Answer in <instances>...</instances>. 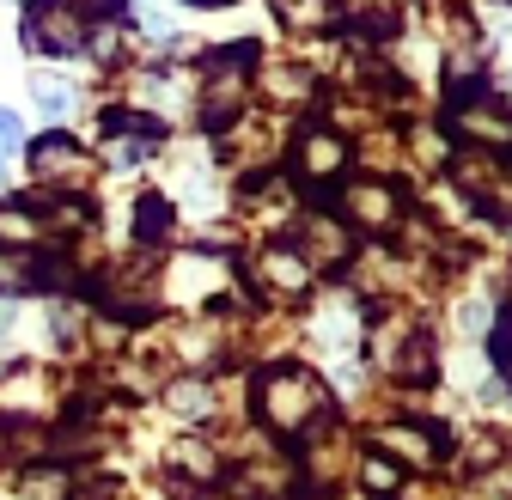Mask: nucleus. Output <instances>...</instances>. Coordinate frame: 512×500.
I'll use <instances>...</instances> for the list:
<instances>
[{
	"mask_svg": "<svg viewBox=\"0 0 512 500\" xmlns=\"http://www.w3.org/2000/svg\"><path fill=\"white\" fill-rule=\"evenodd\" d=\"M256 409H263V421L281 440H305V433H317L330 421V391L299 366H269L256 379Z\"/></svg>",
	"mask_w": 512,
	"mask_h": 500,
	"instance_id": "f257e3e1",
	"label": "nucleus"
},
{
	"mask_svg": "<svg viewBox=\"0 0 512 500\" xmlns=\"http://www.w3.org/2000/svg\"><path fill=\"white\" fill-rule=\"evenodd\" d=\"M25 49H37V55H80L86 49V13L68 7V0H43V7L25 19Z\"/></svg>",
	"mask_w": 512,
	"mask_h": 500,
	"instance_id": "f03ea898",
	"label": "nucleus"
},
{
	"mask_svg": "<svg viewBox=\"0 0 512 500\" xmlns=\"http://www.w3.org/2000/svg\"><path fill=\"white\" fill-rule=\"evenodd\" d=\"M80 171H86V147L74 135L49 129V135L31 141V177H43V183H80Z\"/></svg>",
	"mask_w": 512,
	"mask_h": 500,
	"instance_id": "7ed1b4c3",
	"label": "nucleus"
},
{
	"mask_svg": "<svg viewBox=\"0 0 512 500\" xmlns=\"http://www.w3.org/2000/svg\"><path fill=\"white\" fill-rule=\"evenodd\" d=\"M342 165H348L342 135H330V129H305L299 135V171L305 177H342Z\"/></svg>",
	"mask_w": 512,
	"mask_h": 500,
	"instance_id": "20e7f679",
	"label": "nucleus"
},
{
	"mask_svg": "<svg viewBox=\"0 0 512 500\" xmlns=\"http://www.w3.org/2000/svg\"><path fill=\"white\" fill-rule=\"evenodd\" d=\"M348 214L360 226H384L397 214V190H391V183H354V190H348Z\"/></svg>",
	"mask_w": 512,
	"mask_h": 500,
	"instance_id": "39448f33",
	"label": "nucleus"
},
{
	"mask_svg": "<svg viewBox=\"0 0 512 500\" xmlns=\"http://www.w3.org/2000/svg\"><path fill=\"white\" fill-rule=\"evenodd\" d=\"M299 244H305V250H299L305 263H311V257L324 263V257H342V250H348V232L330 226V220H305V226H299Z\"/></svg>",
	"mask_w": 512,
	"mask_h": 500,
	"instance_id": "423d86ee",
	"label": "nucleus"
},
{
	"mask_svg": "<svg viewBox=\"0 0 512 500\" xmlns=\"http://www.w3.org/2000/svg\"><path fill=\"white\" fill-rule=\"evenodd\" d=\"M269 269V287H281V293H299L305 281H311V269H305V257H299V250H269V257H263Z\"/></svg>",
	"mask_w": 512,
	"mask_h": 500,
	"instance_id": "0eeeda50",
	"label": "nucleus"
},
{
	"mask_svg": "<svg viewBox=\"0 0 512 500\" xmlns=\"http://www.w3.org/2000/svg\"><path fill=\"white\" fill-rule=\"evenodd\" d=\"M171 232V202L165 196H141V208H135V238L141 244H159Z\"/></svg>",
	"mask_w": 512,
	"mask_h": 500,
	"instance_id": "6e6552de",
	"label": "nucleus"
},
{
	"mask_svg": "<svg viewBox=\"0 0 512 500\" xmlns=\"http://www.w3.org/2000/svg\"><path fill=\"white\" fill-rule=\"evenodd\" d=\"M378 440L391 446V452H397V446H403V452H415V464H427V458H433V433H421V427H384Z\"/></svg>",
	"mask_w": 512,
	"mask_h": 500,
	"instance_id": "1a4fd4ad",
	"label": "nucleus"
},
{
	"mask_svg": "<svg viewBox=\"0 0 512 500\" xmlns=\"http://www.w3.org/2000/svg\"><path fill=\"white\" fill-rule=\"evenodd\" d=\"M275 13L305 31V25H324L330 19V0H275Z\"/></svg>",
	"mask_w": 512,
	"mask_h": 500,
	"instance_id": "9d476101",
	"label": "nucleus"
},
{
	"mask_svg": "<svg viewBox=\"0 0 512 500\" xmlns=\"http://www.w3.org/2000/svg\"><path fill=\"white\" fill-rule=\"evenodd\" d=\"M171 403H177V415H189V421L208 415V391H202V385H177V391H171Z\"/></svg>",
	"mask_w": 512,
	"mask_h": 500,
	"instance_id": "9b49d317",
	"label": "nucleus"
},
{
	"mask_svg": "<svg viewBox=\"0 0 512 500\" xmlns=\"http://www.w3.org/2000/svg\"><path fill=\"white\" fill-rule=\"evenodd\" d=\"M19 141H25V122L13 110H0V147H19Z\"/></svg>",
	"mask_w": 512,
	"mask_h": 500,
	"instance_id": "f8f14e48",
	"label": "nucleus"
},
{
	"mask_svg": "<svg viewBox=\"0 0 512 500\" xmlns=\"http://www.w3.org/2000/svg\"><path fill=\"white\" fill-rule=\"evenodd\" d=\"M110 159H116V165H141V159H147V141H116Z\"/></svg>",
	"mask_w": 512,
	"mask_h": 500,
	"instance_id": "ddd939ff",
	"label": "nucleus"
},
{
	"mask_svg": "<svg viewBox=\"0 0 512 500\" xmlns=\"http://www.w3.org/2000/svg\"><path fill=\"white\" fill-rule=\"evenodd\" d=\"M366 488H397V470L384 464V458H372V464H366Z\"/></svg>",
	"mask_w": 512,
	"mask_h": 500,
	"instance_id": "4468645a",
	"label": "nucleus"
},
{
	"mask_svg": "<svg viewBox=\"0 0 512 500\" xmlns=\"http://www.w3.org/2000/svg\"><path fill=\"white\" fill-rule=\"evenodd\" d=\"M37 104H43V110H68V92L49 86V80H37Z\"/></svg>",
	"mask_w": 512,
	"mask_h": 500,
	"instance_id": "2eb2a0df",
	"label": "nucleus"
},
{
	"mask_svg": "<svg viewBox=\"0 0 512 500\" xmlns=\"http://www.w3.org/2000/svg\"><path fill=\"white\" fill-rule=\"evenodd\" d=\"M189 7H226V0H189Z\"/></svg>",
	"mask_w": 512,
	"mask_h": 500,
	"instance_id": "dca6fc26",
	"label": "nucleus"
},
{
	"mask_svg": "<svg viewBox=\"0 0 512 500\" xmlns=\"http://www.w3.org/2000/svg\"><path fill=\"white\" fill-rule=\"evenodd\" d=\"M68 7H80V0H68ZM98 7H110V0H98Z\"/></svg>",
	"mask_w": 512,
	"mask_h": 500,
	"instance_id": "f3484780",
	"label": "nucleus"
},
{
	"mask_svg": "<svg viewBox=\"0 0 512 500\" xmlns=\"http://www.w3.org/2000/svg\"><path fill=\"white\" fill-rule=\"evenodd\" d=\"M0 183H7V171H0Z\"/></svg>",
	"mask_w": 512,
	"mask_h": 500,
	"instance_id": "a211bd4d",
	"label": "nucleus"
}]
</instances>
